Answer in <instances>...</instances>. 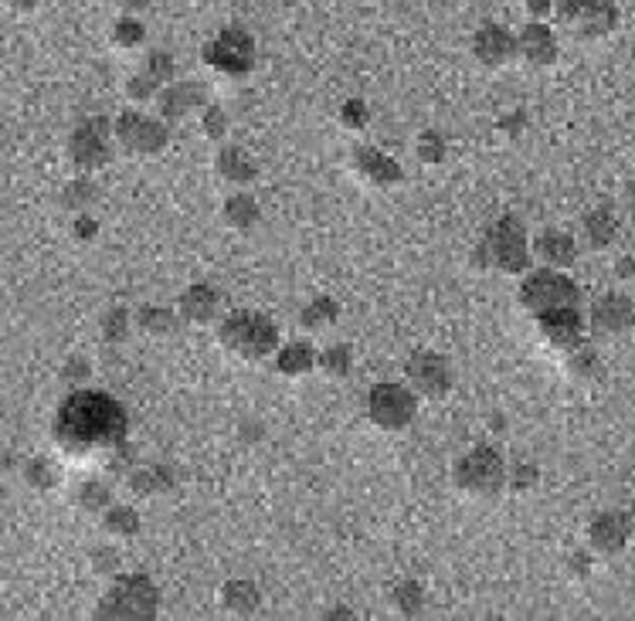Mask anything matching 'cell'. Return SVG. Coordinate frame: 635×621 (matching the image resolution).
I'll use <instances>...</instances> for the list:
<instances>
[{
	"label": "cell",
	"mask_w": 635,
	"mask_h": 621,
	"mask_svg": "<svg viewBox=\"0 0 635 621\" xmlns=\"http://www.w3.org/2000/svg\"><path fill=\"white\" fill-rule=\"evenodd\" d=\"M130 418L126 408L106 391H72L55 411V442L68 459H99L126 448Z\"/></svg>",
	"instance_id": "1"
},
{
	"label": "cell",
	"mask_w": 635,
	"mask_h": 621,
	"mask_svg": "<svg viewBox=\"0 0 635 621\" xmlns=\"http://www.w3.org/2000/svg\"><path fill=\"white\" fill-rule=\"evenodd\" d=\"M476 262L493 265V269H500L506 275L527 272L530 241H527V228H523V221L513 218V214H506V218L496 221L493 228L486 231L483 245H479Z\"/></svg>",
	"instance_id": "2"
},
{
	"label": "cell",
	"mask_w": 635,
	"mask_h": 621,
	"mask_svg": "<svg viewBox=\"0 0 635 621\" xmlns=\"http://www.w3.org/2000/svg\"><path fill=\"white\" fill-rule=\"evenodd\" d=\"M218 336L231 353H238V357H245V360H265L269 353L279 350L276 323L262 313H248V309L225 316Z\"/></svg>",
	"instance_id": "3"
},
{
	"label": "cell",
	"mask_w": 635,
	"mask_h": 621,
	"mask_svg": "<svg viewBox=\"0 0 635 621\" xmlns=\"http://www.w3.org/2000/svg\"><path fill=\"white\" fill-rule=\"evenodd\" d=\"M157 608H160V591L153 588L150 577L126 574L119 577L113 588L106 591V598L99 601L96 618L140 621V618H157Z\"/></svg>",
	"instance_id": "4"
},
{
	"label": "cell",
	"mask_w": 635,
	"mask_h": 621,
	"mask_svg": "<svg viewBox=\"0 0 635 621\" xmlns=\"http://www.w3.org/2000/svg\"><path fill=\"white\" fill-rule=\"evenodd\" d=\"M255 55H259V48H255V38L245 28L218 31L201 51L204 65L221 75H248L255 68Z\"/></svg>",
	"instance_id": "5"
},
{
	"label": "cell",
	"mask_w": 635,
	"mask_h": 621,
	"mask_svg": "<svg viewBox=\"0 0 635 621\" xmlns=\"http://www.w3.org/2000/svg\"><path fill=\"white\" fill-rule=\"evenodd\" d=\"M581 292L568 279V275L554 272V269H540L534 275H527L520 286V306L527 313H547V309H561V306H578Z\"/></svg>",
	"instance_id": "6"
},
{
	"label": "cell",
	"mask_w": 635,
	"mask_h": 621,
	"mask_svg": "<svg viewBox=\"0 0 635 621\" xmlns=\"http://www.w3.org/2000/svg\"><path fill=\"white\" fill-rule=\"evenodd\" d=\"M456 482L459 489L473 496H493L503 489L506 482V465L503 455L493 445H476L473 452H466L456 465Z\"/></svg>",
	"instance_id": "7"
},
{
	"label": "cell",
	"mask_w": 635,
	"mask_h": 621,
	"mask_svg": "<svg viewBox=\"0 0 635 621\" xmlns=\"http://www.w3.org/2000/svg\"><path fill=\"white\" fill-rule=\"evenodd\" d=\"M418 398L401 384H374L367 391V418L384 431H401L415 421Z\"/></svg>",
	"instance_id": "8"
},
{
	"label": "cell",
	"mask_w": 635,
	"mask_h": 621,
	"mask_svg": "<svg viewBox=\"0 0 635 621\" xmlns=\"http://www.w3.org/2000/svg\"><path fill=\"white\" fill-rule=\"evenodd\" d=\"M554 11L568 28L578 31V38H605L619 24V7L615 0H554Z\"/></svg>",
	"instance_id": "9"
},
{
	"label": "cell",
	"mask_w": 635,
	"mask_h": 621,
	"mask_svg": "<svg viewBox=\"0 0 635 621\" xmlns=\"http://www.w3.org/2000/svg\"><path fill=\"white\" fill-rule=\"evenodd\" d=\"M68 153H72L75 167L85 170V174L106 167V163L113 160V143H109V119H102V116L82 119V123L72 129Z\"/></svg>",
	"instance_id": "10"
},
{
	"label": "cell",
	"mask_w": 635,
	"mask_h": 621,
	"mask_svg": "<svg viewBox=\"0 0 635 621\" xmlns=\"http://www.w3.org/2000/svg\"><path fill=\"white\" fill-rule=\"evenodd\" d=\"M113 133L136 157H153V153H160L170 143V129L157 123V119L143 116V112H123L113 123Z\"/></svg>",
	"instance_id": "11"
},
{
	"label": "cell",
	"mask_w": 635,
	"mask_h": 621,
	"mask_svg": "<svg viewBox=\"0 0 635 621\" xmlns=\"http://www.w3.org/2000/svg\"><path fill=\"white\" fill-rule=\"evenodd\" d=\"M537 326L544 340L561 350H578L585 343V316L578 313V306L547 309V313L537 316Z\"/></svg>",
	"instance_id": "12"
},
{
	"label": "cell",
	"mask_w": 635,
	"mask_h": 621,
	"mask_svg": "<svg viewBox=\"0 0 635 621\" xmlns=\"http://www.w3.org/2000/svg\"><path fill=\"white\" fill-rule=\"evenodd\" d=\"M408 381L418 394H425V398H442L452 387L449 360L439 357V353H415V357L408 360Z\"/></svg>",
	"instance_id": "13"
},
{
	"label": "cell",
	"mask_w": 635,
	"mask_h": 621,
	"mask_svg": "<svg viewBox=\"0 0 635 621\" xmlns=\"http://www.w3.org/2000/svg\"><path fill=\"white\" fill-rule=\"evenodd\" d=\"M473 55L479 65L486 68H503L506 62L517 58V38L500 24H483L473 38Z\"/></svg>",
	"instance_id": "14"
},
{
	"label": "cell",
	"mask_w": 635,
	"mask_h": 621,
	"mask_svg": "<svg viewBox=\"0 0 635 621\" xmlns=\"http://www.w3.org/2000/svg\"><path fill=\"white\" fill-rule=\"evenodd\" d=\"M635 323V306L629 296H619V292H608L591 309V330L595 336H619Z\"/></svg>",
	"instance_id": "15"
},
{
	"label": "cell",
	"mask_w": 635,
	"mask_h": 621,
	"mask_svg": "<svg viewBox=\"0 0 635 621\" xmlns=\"http://www.w3.org/2000/svg\"><path fill=\"white\" fill-rule=\"evenodd\" d=\"M170 79H174V58H170L167 51H153L147 58V65L126 82V92H130V99H136V102H147L157 96Z\"/></svg>",
	"instance_id": "16"
},
{
	"label": "cell",
	"mask_w": 635,
	"mask_h": 621,
	"mask_svg": "<svg viewBox=\"0 0 635 621\" xmlns=\"http://www.w3.org/2000/svg\"><path fill=\"white\" fill-rule=\"evenodd\" d=\"M517 55L523 58L527 65L534 68H551L557 62V38L554 31L547 28V24H527L520 34H517Z\"/></svg>",
	"instance_id": "17"
},
{
	"label": "cell",
	"mask_w": 635,
	"mask_h": 621,
	"mask_svg": "<svg viewBox=\"0 0 635 621\" xmlns=\"http://www.w3.org/2000/svg\"><path fill=\"white\" fill-rule=\"evenodd\" d=\"M201 102H204V85L201 82H174V85H163V89L157 92L160 116L170 119V123L184 119L187 112L197 109Z\"/></svg>",
	"instance_id": "18"
},
{
	"label": "cell",
	"mask_w": 635,
	"mask_h": 621,
	"mask_svg": "<svg viewBox=\"0 0 635 621\" xmlns=\"http://www.w3.org/2000/svg\"><path fill=\"white\" fill-rule=\"evenodd\" d=\"M591 547L598 550V554H619V550H625V543H629L632 537V523L629 516L622 513H602L595 523H591Z\"/></svg>",
	"instance_id": "19"
},
{
	"label": "cell",
	"mask_w": 635,
	"mask_h": 621,
	"mask_svg": "<svg viewBox=\"0 0 635 621\" xmlns=\"http://www.w3.org/2000/svg\"><path fill=\"white\" fill-rule=\"evenodd\" d=\"M354 170L364 180H371V184H381V187L398 184V180H401V167H398V163H394L388 153L374 150V146H357V150H354Z\"/></svg>",
	"instance_id": "20"
},
{
	"label": "cell",
	"mask_w": 635,
	"mask_h": 621,
	"mask_svg": "<svg viewBox=\"0 0 635 621\" xmlns=\"http://www.w3.org/2000/svg\"><path fill=\"white\" fill-rule=\"evenodd\" d=\"M534 252H537L540 262H547L551 269H568V265H574L578 245H574V238L568 235V231L551 228L534 241Z\"/></svg>",
	"instance_id": "21"
},
{
	"label": "cell",
	"mask_w": 635,
	"mask_h": 621,
	"mask_svg": "<svg viewBox=\"0 0 635 621\" xmlns=\"http://www.w3.org/2000/svg\"><path fill=\"white\" fill-rule=\"evenodd\" d=\"M218 303H221L218 292L204 286V282H197V286H191L180 296V316L191 319V323H208L218 313Z\"/></svg>",
	"instance_id": "22"
},
{
	"label": "cell",
	"mask_w": 635,
	"mask_h": 621,
	"mask_svg": "<svg viewBox=\"0 0 635 621\" xmlns=\"http://www.w3.org/2000/svg\"><path fill=\"white\" fill-rule=\"evenodd\" d=\"M619 235V218H615L612 207H595L585 218V238L591 248H608Z\"/></svg>",
	"instance_id": "23"
},
{
	"label": "cell",
	"mask_w": 635,
	"mask_h": 621,
	"mask_svg": "<svg viewBox=\"0 0 635 621\" xmlns=\"http://www.w3.org/2000/svg\"><path fill=\"white\" fill-rule=\"evenodd\" d=\"M276 367H279V374H286V377H303V374H310V370L316 367V350H313V343H310V340L289 343V347L279 353Z\"/></svg>",
	"instance_id": "24"
},
{
	"label": "cell",
	"mask_w": 635,
	"mask_h": 621,
	"mask_svg": "<svg viewBox=\"0 0 635 621\" xmlns=\"http://www.w3.org/2000/svg\"><path fill=\"white\" fill-rule=\"evenodd\" d=\"M259 601H262V594L252 581H231V584H225V591H221V605H225L231 615H242V618L255 615Z\"/></svg>",
	"instance_id": "25"
},
{
	"label": "cell",
	"mask_w": 635,
	"mask_h": 621,
	"mask_svg": "<svg viewBox=\"0 0 635 621\" xmlns=\"http://www.w3.org/2000/svg\"><path fill=\"white\" fill-rule=\"evenodd\" d=\"M218 174L231 184H248V180H255V163L245 157V150L228 146V150L218 153Z\"/></svg>",
	"instance_id": "26"
},
{
	"label": "cell",
	"mask_w": 635,
	"mask_h": 621,
	"mask_svg": "<svg viewBox=\"0 0 635 621\" xmlns=\"http://www.w3.org/2000/svg\"><path fill=\"white\" fill-rule=\"evenodd\" d=\"M143 38H147V28H143V21H136L133 14H126L116 21V28H113L116 48H140Z\"/></svg>",
	"instance_id": "27"
},
{
	"label": "cell",
	"mask_w": 635,
	"mask_h": 621,
	"mask_svg": "<svg viewBox=\"0 0 635 621\" xmlns=\"http://www.w3.org/2000/svg\"><path fill=\"white\" fill-rule=\"evenodd\" d=\"M106 530L109 533H119V537H133L136 530H140V516L130 506H113L106 516Z\"/></svg>",
	"instance_id": "28"
},
{
	"label": "cell",
	"mask_w": 635,
	"mask_h": 621,
	"mask_svg": "<svg viewBox=\"0 0 635 621\" xmlns=\"http://www.w3.org/2000/svg\"><path fill=\"white\" fill-rule=\"evenodd\" d=\"M133 489L136 493H143V496H150V493H160V489H167L170 486V472L167 469H140V472H133Z\"/></svg>",
	"instance_id": "29"
},
{
	"label": "cell",
	"mask_w": 635,
	"mask_h": 621,
	"mask_svg": "<svg viewBox=\"0 0 635 621\" xmlns=\"http://www.w3.org/2000/svg\"><path fill=\"white\" fill-rule=\"evenodd\" d=\"M225 214H228V221L235 224V228H252V224L259 221V207H255L252 197H231Z\"/></svg>",
	"instance_id": "30"
},
{
	"label": "cell",
	"mask_w": 635,
	"mask_h": 621,
	"mask_svg": "<svg viewBox=\"0 0 635 621\" xmlns=\"http://www.w3.org/2000/svg\"><path fill=\"white\" fill-rule=\"evenodd\" d=\"M422 601H425V594H422V588H418L415 581L398 584V591H394V605H398L401 615H418Z\"/></svg>",
	"instance_id": "31"
},
{
	"label": "cell",
	"mask_w": 635,
	"mask_h": 621,
	"mask_svg": "<svg viewBox=\"0 0 635 621\" xmlns=\"http://www.w3.org/2000/svg\"><path fill=\"white\" fill-rule=\"evenodd\" d=\"M320 364L326 374H333V377H343L350 370V347H343V343H337V347H330L320 357Z\"/></svg>",
	"instance_id": "32"
},
{
	"label": "cell",
	"mask_w": 635,
	"mask_h": 621,
	"mask_svg": "<svg viewBox=\"0 0 635 621\" xmlns=\"http://www.w3.org/2000/svg\"><path fill=\"white\" fill-rule=\"evenodd\" d=\"M174 313H167V309H143L140 313V326L147 333H170L174 330Z\"/></svg>",
	"instance_id": "33"
},
{
	"label": "cell",
	"mask_w": 635,
	"mask_h": 621,
	"mask_svg": "<svg viewBox=\"0 0 635 621\" xmlns=\"http://www.w3.org/2000/svg\"><path fill=\"white\" fill-rule=\"evenodd\" d=\"M24 479H28L34 489H51L55 486V469H51L45 459H34L24 465Z\"/></svg>",
	"instance_id": "34"
},
{
	"label": "cell",
	"mask_w": 635,
	"mask_h": 621,
	"mask_svg": "<svg viewBox=\"0 0 635 621\" xmlns=\"http://www.w3.org/2000/svg\"><path fill=\"white\" fill-rule=\"evenodd\" d=\"M333 319H337V303H333V299H316L303 313L306 326H323V323H333Z\"/></svg>",
	"instance_id": "35"
},
{
	"label": "cell",
	"mask_w": 635,
	"mask_h": 621,
	"mask_svg": "<svg viewBox=\"0 0 635 621\" xmlns=\"http://www.w3.org/2000/svg\"><path fill=\"white\" fill-rule=\"evenodd\" d=\"M82 506L85 510H106L113 499H109V489L99 486V482H89V486H82Z\"/></svg>",
	"instance_id": "36"
},
{
	"label": "cell",
	"mask_w": 635,
	"mask_h": 621,
	"mask_svg": "<svg viewBox=\"0 0 635 621\" xmlns=\"http://www.w3.org/2000/svg\"><path fill=\"white\" fill-rule=\"evenodd\" d=\"M340 119H343V126H347V129H364L367 119H371V112H367V106L360 99H350L347 106H343Z\"/></svg>",
	"instance_id": "37"
},
{
	"label": "cell",
	"mask_w": 635,
	"mask_h": 621,
	"mask_svg": "<svg viewBox=\"0 0 635 621\" xmlns=\"http://www.w3.org/2000/svg\"><path fill=\"white\" fill-rule=\"evenodd\" d=\"M571 367H574V374H581V377H591V374H598V367H602V360L591 353L585 343H581L578 350H574V360H571Z\"/></svg>",
	"instance_id": "38"
},
{
	"label": "cell",
	"mask_w": 635,
	"mask_h": 621,
	"mask_svg": "<svg viewBox=\"0 0 635 621\" xmlns=\"http://www.w3.org/2000/svg\"><path fill=\"white\" fill-rule=\"evenodd\" d=\"M126 326H130V319H126V309H113V313L106 316V323H102V330H106V340L109 343H119L126 336Z\"/></svg>",
	"instance_id": "39"
},
{
	"label": "cell",
	"mask_w": 635,
	"mask_h": 621,
	"mask_svg": "<svg viewBox=\"0 0 635 621\" xmlns=\"http://www.w3.org/2000/svg\"><path fill=\"white\" fill-rule=\"evenodd\" d=\"M418 157L422 160H442V140L435 133H425L422 140H418Z\"/></svg>",
	"instance_id": "40"
},
{
	"label": "cell",
	"mask_w": 635,
	"mask_h": 621,
	"mask_svg": "<svg viewBox=\"0 0 635 621\" xmlns=\"http://www.w3.org/2000/svg\"><path fill=\"white\" fill-rule=\"evenodd\" d=\"M204 133H208V136L225 133V112H221L218 106H211L208 112H204Z\"/></svg>",
	"instance_id": "41"
},
{
	"label": "cell",
	"mask_w": 635,
	"mask_h": 621,
	"mask_svg": "<svg viewBox=\"0 0 635 621\" xmlns=\"http://www.w3.org/2000/svg\"><path fill=\"white\" fill-rule=\"evenodd\" d=\"M92 194H96V187L85 184V180H79V184H72V187L65 191V204H68V207H79V204L85 201V197H92Z\"/></svg>",
	"instance_id": "42"
},
{
	"label": "cell",
	"mask_w": 635,
	"mask_h": 621,
	"mask_svg": "<svg viewBox=\"0 0 635 621\" xmlns=\"http://www.w3.org/2000/svg\"><path fill=\"white\" fill-rule=\"evenodd\" d=\"M534 482H537V469H530V465H520L517 479H513V486L523 489V486H534Z\"/></svg>",
	"instance_id": "43"
},
{
	"label": "cell",
	"mask_w": 635,
	"mask_h": 621,
	"mask_svg": "<svg viewBox=\"0 0 635 621\" xmlns=\"http://www.w3.org/2000/svg\"><path fill=\"white\" fill-rule=\"evenodd\" d=\"M0 4L11 7V11H17V14H31L34 7L41 4V0H0Z\"/></svg>",
	"instance_id": "44"
},
{
	"label": "cell",
	"mask_w": 635,
	"mask_h": 621,
	"mask_svg": "<svg viewBox=\"0 0 635 621\" xmlns=\"http://www.w3.org/2000/svg\"><path fill=\"white\" fill-rule=\"evenodd\" d=\"M551 7H554V0H527V11L534 14V17L551 14Z\"/></svg>",
	"instance_id": "45"
},
{
	"label": "cell",
	"mask_w": 635,
	"mask_h": 621,
	"mask_svg": "<svg viewBox=\"0 0 635 621\" xmlns=\"http://www.w3.org/2000/svg\"><path fill=\"white\" fill-rule=\"evenodd\" d=\"M75 228H79V238H92V235H96V221H92V218H79V224H75Z\"/></svg>",
	"instance_id": "46"
},
{
	"label": "cell",
	"mask_w": 635,
	"mask_h": 621,
	"mask_svg": "<svg viewBox=\"0 0 635 621\" xmlns=\"http://www.w3.org/2000/svg\"><path fill=\"white\" fill-rule=\"evenodd\" d=\"M126 7H130V11H136V7H147V0H126Z\"/></svg>",
	"instance_id": "47"
},
{
	"label": "cell",
	"mask_w": 635,
	"mask_h": 621,
	"mask_svg": "<svg viewBox=\"0 0 635 621\" xmlns=\"http://www.w3.org/2000/svg\"><path fill=\"white\" fill-rule=\"evenodd\" d=\"M208 4H214V0H208Z\"/></svg>",
	"instance_id": "48"
},
{
	"label": "cell",
	"mask_w": 635,
	"mask_h": 621,
	"mask_svg": "<svg viewBox=\"0 0 635 621\" xmlns=\"http://www.w3.org/2000/svg\"><path fill=\"white\" fill-rule=\"evenodd\" d=\"M0 574H4V571H0Z\"/></svg>",
	"instance_id": "49"
}]
</instances>
